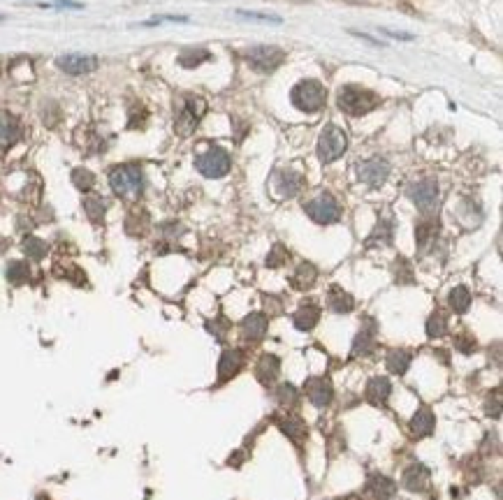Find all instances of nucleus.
<instances>
[{"label":"nucleus","mask_w":503,"mask_h":500,"mask_svg":"<svg viewBox=\"0 0 503 500\" xmlns=\"http://www.w3.org/2000/svg\"><path fill=\"white\" fill-rule=\"evenodd\" d=\"M337 105L341 112L351 116H365L374 112L376 107H381V96H376L374 91L365 88V86H344L337 96Z\"/></svg>","instance_id":"f257e3e1"},{"label":"nucleus","mask_w":503,"mask_h":500,"mask_svg":"<svg viewBox=\"0 0 503 500\" xmlns=\"http://www.w3.org/2000/svg\"><path fill=\"white\" fill-rule=\"evenodd\" d=\"M110 185L114 195L123 199H137L144 190V174L139 165H119L110 171Z\"/></svg>","instance_id":"f03ea898"},{"label":"nucleus","mask_w":503,"mask_h":500,"mask_svg":"<svg viewBox=\"0 0 503 500\" xmlns=\"http://www.w3.org/2000/svg\"><path fill=\"white\" fill-rule=\"evenodd\" d=\"M292 105L301 112H308V114H315L320 112L327 103V91H325V86L315 79H306V81H299L295 88H292Z\"/></svg>","instance_id":"7ed1b4c3"},{"label":"nucleus","mask_w":503,"mask_h":500,"mask_svg":"<svg viewBox=\"0 0 503 500\" xmlns=\"http://www.w3.org/2000/svg\"><path fill=\"white\" fill-rule=\"evenodd\" d=\"M207 114V103L197 96H185L183 105L176 112L174 119V130L179 132L181 137H188L190 132H195V128L202 121V116Z\"/></svg>","instance_id":"20e7f679"},{"label":"nucleus","mask_w":503,"mask_h":500,"mask_svg":"<svg viewBox=\"0 0 503 500\" xmlns=\"http://www.w3.org/2000/svg\"><path fill=\"white\" fill-rule=\"evenodd\" d=\"M348 148V137L339 125H327L318 137V158L320 162H334L341 158Z\"/></svg>","instance_id":"39448f33"},{"label":"nucleus","mask_w":503,"mask_h":500,"mask_svg":"<svg viewBox=\"0 0 503 500\" xmlns=\"http://www.w3.org/2000/svg\"><path fill=\"white\" fill-rule=\"evenodd\" d=\"M195 167L200 169V174H204L207 178H221L230 171L232 160H230V153L226 148L211 146V148H207L202 155H197Z\"/></svg>","instance_id":"423d86ee"},{"label":"nucleus","mask_w":503,"mask_h":500,"mask_svg":"<svg viewBox=\"0 0 503 500\" xmlns=\"http://www.w3.org/2000/svg\"><path fill=\"white\" fill-rule=\"evenodd\" d=\"M304 211L311 216V221L320 223V225H332L341 218V204H339L334 199V195H329V192H320L318 197L306 202Z\"/></svg>","instance_id":"0eeeda50"},{"label":"nucleus","mask_w":503,"mask_h":500,"mask_svg":"<svg viewBox=\"0 0 503 500\" xmlns=\"http://www.w3.org/2000/svg\"><path fill=\"white\" fill-rule=\"evenodd\" d=\"M408 197L422 213H431L438 206V183L436 178H422L408 188Z\"/></svg>","instance_id":"6e6552de"},{"label":"nucleus","mask_w":503,"mask_h":500,"mask_svg":"<svg viewBox=\"0 0 503 500\" xmlns=\"http://www.w3.org/2000/svg\"><path fill=\"white\" fill-rule=\"evenodd\" d=\"M246 60L253 70L258 72H274V70L285 60V51H281L278 46H253L246 53Z\"/></svg>","instance_id":"1a4fd4ad"},{"label":"nucleus","mask_w":503,"mask_h":500,"mask_svg":"<svg viewBox=\"0 0 503 500\" xmlns=\"http://www.w3.org/2000/svg\"><path fill=\"white\" fill-rule=\"evenodd\" d=\"M390 176V162L385 158H371L360 165V178L371 188H378L388 181Z\"/></svg>","instance_id":"9d476101"},{"label":"nucleus","mask_w":503,"mask_h":500,"mask_svg":"<svg viewBox=\"0 0 503 500\" xmlns=\"http://www.w3.org/2000/svg\"><path fill=\"white\" fill-rule=\"evenodd\" d=\"M304 392L315 408H327L332 398H334V389H332V382L327 378H308Z\"/></svg>","instance_id":"9b49d317"},{"label":"nucleus","mask_w":503,"mask_h":500,"mask_svg":"<svg viewBox=\"0 0 503 500\" xmlns=\"http://www.w3.org/2000/svg\"><path fill=\"white\" fill-rule=\"evenodd\" d=\"M301 185H304V176H301L299 171L281 169L274 174V188H276L278 197H283V199L295 197V195L301 190Z\"/></svg>","instance_id":"f8f14e48"},{"label":"nucleus","mask_w":503,"mask_h":500,"mask_svg":"<svg viewBox=\"0 0 503 500\" xmlns=\"http://www.w3.org/2000/svg\"><path fill=\"white\" fill-rule=\"evenodd\" d=\"M56 65L67 74H89L98 67L96 56H81V53H65L56 60Z\"/></svg>","instance_id":"ddd939ff"},{"label":"nucleus","mask_w":503,"mask_h":500,"mask_svg":"<svg viewBox=\"0 0 503 500\" xmlns=\"http://www.w3.org/2000/svg\"><path fill=\"white\" fill-rule=\"evenodd\" d=\"M21 139V123L12 114L0 112V151H7Z\"/></svg>","instance_id":"4468645a"},{"label":"nucleus","mask_w":503,"mask_h":500,"mask_svg":"<svg viewBox=\"0 0 503 500\" xmlns=\"http://www.w3.org/2000/svg\"><path fill=\"white\" fill-rule=\"evenodd\" d=\"M397 494V484L385 475H371L367 482V496L371 500H390Z\"/></svg>","instance_id":"2eb2a0df"},{"label":"nucleus","mask_w":503,"mask_h":500,"mask_svg":"<svg viewBox=\"0 0 503 500\" xmlns=\"http://www.w3.org/2000/svg\"><path fill=\"white\" fill-rule=\"evenodd\" d=\"M242 366H244V355L239 353V350H226L218 362V382H228L230 378H235V375L242 371Z\"/></svg>","instance_id":"dca6fc26"},{"label":"nucleus","mask_w":503,"mask_h":500,"mask_svg":"<svg viewBox=\"0 0 503 500\" xmlns=\"http://www.w3.org/2000/svg\"><path fill=\"white\" fill-rule=\"evenodd\" d=\"M278 373H281V359H278L276 355H269V353L262 355L258 366H255V375H258V380L262 382V385L269 387L272 382H276Z\"/></svg>","instance_id":"f3484780"},{"label":"nucleus","mask_w":503,"mask_h":500,"mask_svg":"<svg viewBox=\"0 0 503 500\" xmlns=\"http://www.w3.org/2000/svg\"><path fill=\"white\" fill-rule=\"evenodd\" d=\"M376 346V322L374 320H367V327H362L360 334L355 336L353 343V355L355 357H367Z\"/></svg>","instance_id":"a211bd4d"},{"label":"nucleus","mask_w":503,"mask_h":500,"mask_svg":"<svg viewBox=\"0 0 503 500\" xmlns=\"http://www.w3.org/2000/svg\"><path fill=\"white\" fill-rule=\"evenodd\" d=\"M267 327H269V320L265 312H251L249 317H244L242 334L246 341H260L262 336L267 334Z\"/></svg>","instance_id":"6ab92c4d"},{"label":"nucleus","mask_w":503,"mask_h":500,"mask_svg":"<svg viewBox=\"0 0 503 500\" xmlns=\"http://www.w3.org/2000/svg\"><path fill=\"white\" fill-rule=\"evenodd\" d=\"M392 394V385L388 378H374L369 380V385L365 389V396L371 405H385Z\"/></svg>","instance_id":"aec40b11"},{"label":"nucleus","mask_w":503,"mask_h":500,"mask_svg":"<svg viewBox=\"0 0 503 500\" xmlns=\"http://www.w3.org/2000/svg\"><path fill=\"white\" fill-rule=\"evenodd\" d=\"M404 487L408 491H427L429 489V471L420 463L406 468L404 473Z\"/></svg>","instance_id":"412c9836"},{"label":"nucleus","mask_w":503,"mask_h":500,"mask_svg":"<svg viewBox=\"0 0 503 500\" xmlns=\"http://www.w3.org/2000/svg\"><path fill=\"white\" fill-rule=\"evenodd\" d=\"M438 232H440L438 221H434V218H427V221H422V223L415 228V241H417V248H420V250H427V248L436 241Z\"/></svg>","instance_id":"4be33fe9"},{"label":"nucleus","mask_w":503,"mask_h":500,"mask_svg":"<svg viewBox=\"0 0 503 500\" xmlns=\"http://www.w3.org/2000/svg\"><path fill=\"white\" fill-rule=\"evenodd\" d=\"M278 426H281V431L290 438V440H295L297 445H301L306 440V424H304V419L297 417V415H288V417H283V419H278Z\"/></svg>","instance_id":"5701e85b"},{"label":"nucleus","mask_w":503,"mask_h":500,"mask_svg":"<svg viewBox=\"0 0 503 500\" xmlns=\"http://www.w3.org/2000/svg\"><path fill=\"white\" fill-rule=\"evenodd\" d=\"M434 426H436V417L429 408H420L415 412V417L411 419V431L417 438L429 435L431 431H434Z\"/></svg>","instance_id":"b1692460"},{"label":"nucleus","mask_w":503,"mask_h":500,"mask_svg":"<svg viewBox=\"0 0 503 500\" xmlns=\"http://www.w3.org/2000/svg\"><path fill=\"white\" fill-rule=\"evenodd\" d=\"M320 320V308L313 306V303H308V306H301L297 312H295V327L299 331H311L315 324H318Z\"/></svg>","instance_id":"393cba45"},{"label":"nucleus","mask_w":503,"mask_h":500,"mask_svg":"<svg viewBox=\"0 0 503 500\" xmlns=\"http://www.w3.org/2000/svg\"><path fill=\"white\" fill-rule=\"evenodd\" d=\"M315 278H318V271H315L313 264H299L297 271H295V276H292V287H297V290H308L313 283H315Z\"/></svg>","instance_id":"a878e982"},{"label":"nucleus","mask_w":503,"mask_h":500,"mask_svg":"<svg viewBox=\"0 0 503 500\" xmlns=\"http://www.w3.org/2000/svg\"><path fill=\"white\" fill-rule=\"evenodd\" d=\"M329 308L334 310V312H351L355 308V301H353V296L344 292L341 287H332L329 290Z\"/></svg>","instance_id":"bb28decb"},{"label":"nucleus","mask_w":503,"mask_h":500,"mask_svg":"<svg viewBox=\"0 0 503 500\" xmlns=\"http://www.w3.org/2000/svg\"><path fill=\"white\" fill-rule=\"evenodd\" d=\"M84 211H86V216H89V221H91V223L100 225V223H103L105 213H107V204H105V199H103V197H98V195H93V197H86V199H84Z\"/></svg>","instance_id":"cd10ccee"},{"label":"nucleus","mask_w":503,"mask_h":500,"mask_svg":"<svg viewBox=\"0 0 503 500\" xmlns=\"http://www.w3.org/2000/svg\"><path fill=\"white\" fill-rule=\"evenodd\" d=\"M408 366H411V353H408V350H392L388 355V371L390 373L404 375L408 371Z\"/></svg>","instance_id":"c85d7f7f"},{"label":"nucleus","mask_w":503,"mask_h":500,"mask_svg":"<svg viewBox=\"0 0 503 500\" xmlns=\"http://www.w3.org/2000/svg\"><path fill=\"white\" fill-rule=\"evenodd\" d=\"M209 58H211V53L204 51V49H185L179 56V65L185 67V70H192V67H197V65H202V63H207Z\"/></svg>","instance_id":"c756f323"},{"label":"nucleus","mask_w":503,"mask_h":500,"mask_svg":"<svg viewBox=\"0 0 503 500\" xmlns=\"http://www.w3.org/2000/svg\"><path fill=\"white\" fill-rule=\"evenodd\" d=\"M30 278V269L26 262H10L7 264V280L12 285H21Z\"/></svg>","instance_id":"7c9ffc66"},{"label":"nucleus","mask_w":503,"mask_h":500,"mask_svg":"<svg viewBox=\"0 0 503 500\" xmlns=\"http://www.w3.org/2000/svg\"><path fill=\"white\" fill-rule=\"evenodd\" d=\"M448 331V320L443 312H431L429 320H427V336L429 338H440V336H445Z\"/></svg>","instance_id":"2f4dec72"},{"label":"nucleus","mask_w":503,"mask_h":500,"mask_svg":"<svg viewBox=\"0 0 503 500\" xmlns=\"http://www.w3.org/2000/svg\"><path fill=\"white\" fill-rule=\"evenodd\" d=\"M471 306V292L466 290V287H455V290L450 292V308L455 312H466Z\"/></svg>","instance_id":"473e14b6"},{"label":"nucleus","mask_w":503,"mask_h":500,"mask_svg":"<svg viewBox=\"0 0 503 500\" xmlns=\"http://www.w3.org/2000/svg\"><path fill=\"white\" fill-rule=\"evenodd\" d=\"M23 253L28 257H33V260H42L46 255V244L37 237H26L23 239Z\"/></svg>","instance_id":"72a5a7b5"},{"label":"nucleus","mask_w":503,"mask_h":500,"mask_svg":"<svg viewBox=\"0 0 503 500\" xmlns=\"http://www.w3.org/2000/svg\"><path fill=\"white\" fill-rule=\"evenodd\" d=\"M297 389L292 387V385H281L278 387V392H276V401L281 403V405H288V408H295L297 405Z\"/></svg>","instance_id":"f704fd0d"},{"label":"nucleus","mask_w":503,"mask_h":500,"mask_svg":"<svg viewBox=\"0 0 503 500\" xmlns=\"http://www.w3.org/2000/svg\"><path fill=\"white\" fill-rule=\"evenodd\" d=\"M72 181H74L77 188H79V190L86 192V190H91L93 185H96V176H93L89 169H81V167H79V169L72 171Z\"/></svg>","instance_id":"c9c22d12"},{"label":"nucleus","mask_w":503,"mask_h":500,"mask_svg":"<svg viewBox=\"0 0 503 500\" xmlns=\"http://www.w3.org/2000/svg\"><path fill=\"white\" fill-rule=\"evenodd\" d=\"M392 223L390 221H381L378 223V228L376 232L371 234V239H369V244H374V241H381V244H390L392 241Z\"/></svg>","instance_id":"e433bc0d"},{"label":"nucleus","mask_w":503,"mask_h":500,"mask_svg":"<svg viewBox=\"0 0 503 500\" xmlns=\"http://www.w3.org/2000/svg\"><path fill=\"white\" fill-rule=\"evenodd\" d=\"M285 260H288V250H285L281 244H276L274 250L267 257V267H281Z\"/></svg>","instance_id":"4c0bfd02"},{"label":"nucleus","mask_w":503,"mask_h":500,"mask_svg":"<svg viewBox=\"0 0 503 500\" xmlns=\"http://www.w3.org/2000/svg\"><path fill=\"white\" fill-rule=\"evenodd\" d=\"M455 348H457L459 353H464V355H471L476 350V338H473V336H469V334H459L457 341H455Z\"/></svg>","instance_id":"58836bf2"},{"label":"nucleus","mask_w":503,"mask_h":500,"mask_svg":"<svg viewBox=\"0 0 503 500\" xmlns=\"http://www.w3.org/2000/svg\"><path fill=\"white\" fill-rule=\"evenodd\" d=\"M226 327H228V322H226V320H223V324H218V322H209V324H207V329L211 331L218 341H223V338H226V331H228Z\"/></svg>","instance_id":"ea45409f"},{"label":"nucleus","mask_w":503,"mask_h":500,"mask_svg":"<svg viewBox=\"0 0 503 500\" xmlns=\"http://www.w3.org/2000/svg\"><path fill=\"white\" fill-rule=\"evenodd\" d=\"M242 14V17H249V19H260V21H276L278 23V19L276 17H267V14H255V12H239Z\"/></svg>","instance_id":"a19ab883"}]
</instances>
